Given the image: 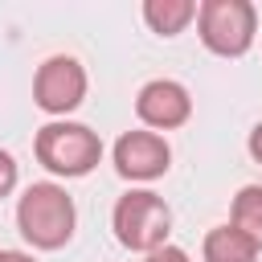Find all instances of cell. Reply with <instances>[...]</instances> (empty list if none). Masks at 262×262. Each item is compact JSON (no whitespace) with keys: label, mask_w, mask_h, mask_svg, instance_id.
Masks as SVG:
<instances>
[{"label":"cell","mask_w":262,"mask_h":262,"mask_svg":"<svg viewBox=\"0 0 262 262\" xmlns=\"http://www.w3.org/2000/svg\"><path fill=\"white\" fill-rule=\"evenodd\" d=\"M74 221H78L74 201H70V192H66L61 184H53V180L29 184L25 196H20V205H16V225H20L25 242L37 246V250H57V246H66V242L74 237Z\"/></svg>","instance_id":"obj_1"},{"label":"cell","mask_w":262,"mask_h":262,"mask_svg":"<svg viewBox=\"0 0 262 262\" xmlns=\"http://www.w3.org/2000/svg\"><path fill=\"white\" fill-rule=\"evenodd\" d=\"M111 225H115V237H119L127 250L156 254L160 246H168L172 209L164 205V196H156V192H147V188H135V192L119 196V205H115V213H111Z\"/></svg>","instance_id":"obj_2"},{"label":"cell","mask_w":262,"mask_h":262,"mask_svg":"<svg viewBox=\"0 0 262 262\" xmlns=\"http://www.w3.org/2000/svg\"><path fill=\"white\" fill-rule=\"evenodd\" d=\"M33 151L53 176H86L102 160V139L86 123H66L61 119V123H45L37 131Z\"/></svg>","instance_id":"obj_3"},{"label":"cell","mask_w":262,"mask_h":262,"mask_svg":"<svg viewBox=\"0 0 262 262\" xmlns=\"http://www.w3.org/2000/svg\"><path fill=\"white\" fill-rule=\"evenodd\" d=\"M196 29L205 49H213L217 57H242L254 45L258 12L250 0H205L196 8Z\"/></svg>","instance_id":"obj_4"},{"label":"cell","mask_w":262,"mask_h":262,"mask_svg":"<svg viewBox=\"0 0 262 262\" xmlns=\"http://www.w3.org/2000/svg\"><path fill=\"white\" fill-rule=\"evenodd\" d=\"M33 98L45 115H70L82 106L86 98V70L78 57H66V53H53L41 61L37 78H33Z\"/></svg>","instance_id":"obj_5"},{"label":"cell","mask_w":262,"mask_h":262,"mask_svg":"<svg viewBox=\"0 0 262 262\" xmlns=\"http://www.w3.org/2000/svg\"><path fill=\"white\" fill-rule=\"evenodd\" d=\"M168 160H172V151H168L164 135H156V131H127L115 143V168L127 180H156L168 172Z\"/></svg>","instance_id":"obj_6"},{"label":"cell","mask_w":262,"mask_h":262,"mask_svg":"<svg viewBox=\"0 0 262 262\" xmlns=\"http://www.w3.org/2000/svg\"><path fill=\"white\" fill-rule=\"evenodd\" d=\"M135 115H139L147 127H156V131H172V127L188 123L192 98H188V90H184L180 82L156 78V82H147V86L135 94Z\"/></svg>","instance_id":"obj_7"},{"label":"cell","mask_w":262,"mask_h":262,"mask_svg":"<svg viewBox=\"0 0 262 262\" xmlns=\"http://www.w3.org/2000/svg\"><path fill=\"white\" fill-rule=\"evenodd\" d=\"M201 254H205V262H254L258 258V246L237 225H217V229L205 233Z\"/></svg>","instance_id":"obj_8"},{"label":"cell","mask_w":262,"mask_h":262,"mask_svg":"<svg viewBox=\"0 0 262 262\" xmlns=\"http://www.w3.org/2000/svg\"><path fill=\"white\" fill-rule=\"evenodd\" d=\"M192 16H196V4L192 0H147L143 4V20L160 37H176Z\"/></svg>","instance_id":"obj_9"},{"label":"cell","mask_w":262,"mask_h":262,"mask_svg":"<svg viewBox=\"0 0 262 262\" xmlns=\"http://www.w3.org/2000/svg\"><path fill=\"white\" fill-rule=\"evenodd\" d=\"M258 250H262V184H246L237 196H233V221Z\"/></svg>","instance_id":"obj_10"},{"label":"cell","mask_w":262,"mask_h":262,"mask_svg":"<svg viewBox=\"0 0 262 262\" xmlns=\"http://www.w3.org/2000/svg\"><path fill=\"white\" fill-rule=\"evenodd\" d=\"M12 188H16V160L0 147V196H8Z\"/></svg>","instance_id":"obj_11"},{"label":"cell","mask_w":262,"mask_h":262,"mask_svg":"<svg viewBox=\"0 0 262 262\" xmlns=\"http://www.w3.org/2000/svg\"><path fill=\"white\" fill-rule=\"evenodd\" d=\"M143 262H188V254L180 250V246H160L156 254H147Z\"/></svg>","instance_id":"obj_12"},{"label":"cell","mask_w":262,"mask_h":262,"mask_svg":"<svg viewBox=\"0 0 262 262\" xmlns=\"http://www.w3.org/2000/svg\"><path fill=\"white\" fill-rule=\"evenodd\" d=\"M250 156H254V160L262 164V123H258V127L250 131Z\"/></svg>","instance_id":"obj_13"},{"label":"cell","mask_w":262,"mask_h":262,"mask_svg":"<svg viewBox=\"0 0 262 262\" xmlns=\"http://www.w3.org/2000/svg\"><path fill=\"white\" fill-rule=\"evenodd\" d=\"M4 262H37V258H29V254H20V250H4Z\"/></svg>","instance_id":"obj_14"},{"label":"cell","mask_w":262,"mask_h":262,"mask_svg":"<svg viewBox=\"0 0 262 262\" xmlns=\"http://www.w3.org/2000/svg\"><path fill=\"white\" fill-rule=\"evenodd\" d=\"M0 262H4V250H0Z\"/></svg>","instance_id":"obj_15"}]
</instances>
